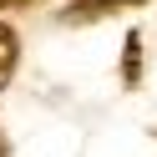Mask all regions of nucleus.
Instances as JSON below:
<instances>
[{"label": "nucleus", "mask_w": 157, "mask_h": 157, "mask_svg": "<svg viewBox=\"0 0 157 157\" xmlns=\"http://www.w3.org/2000/svg\"><path fill=\"white\" fill-rule=\"evenodd\" d=\"M15 61H21V41H15L10 25L0 21V91H5V81L15 76Z\"/></svg>", "instance_id": "obj_1"}, {"label": "nucleus", "mask_w": 157, "mask_h": 157, "mask_svg": "<svg viewBox=\"0 0 157 157\" xmlns=\"http://www.w3.org/2000/svg\"><path fill=\"white\" fill-rule=\"evenodd\" d=\"M137 51H142V36H127V81H137Z\"/></svg>", "instance_id": "obj_2"}, {"label": "nucleus", "mask_w": 157, "mask_h": 157, "mask_svg": "<svg viewBox=\"0 0 157 157\" xmlns=\"http://www.w3.org/2000/svg\"><path fill=\"white\" fill-rule=\"evenodd\" d=\"M96 5H122V0H96Z\"/></svg>", "instance_id": "obj_3"}, {"label": "nucleus", "mask_w": 157, "mask_h": 157, "mask_svg": "<svg viewBox=\"0 0 157 157\" xmlns=\"http://www.w3.org/2000/svg\"><path fill=\"white\" fill-rule=\"evenodd\" d=\"M5 5H21V0H5Z\"/></svg>", "instance_id": "obj_4"}, {"label": "nucleus", "mask_w": 157, "mask_h": 157, "mask_svg": "<svg viewBox=\"0 0 157 157\" xmlns=\"http://www.w3.org/2000/svg\"><path fill=\"white\" fill-rule=\"evenodd\" d=\"M0 157H5V142H0Z\"/></svg>", "instance_id": "obj_5"}, {"label": "nucleus", "mask_w": 157, "mask_h": 157, "mask_svg": "<svg viewBox=\"0 0 157 157\" xmlns=\"http://www.w3.org/2000/svg\"><path fill=\"white\" fill-rule=\"evenodd\" d=\"M0 5H5V0H0Z\"/></svg>", "instance_id": "obj_6"}]
</instances>
